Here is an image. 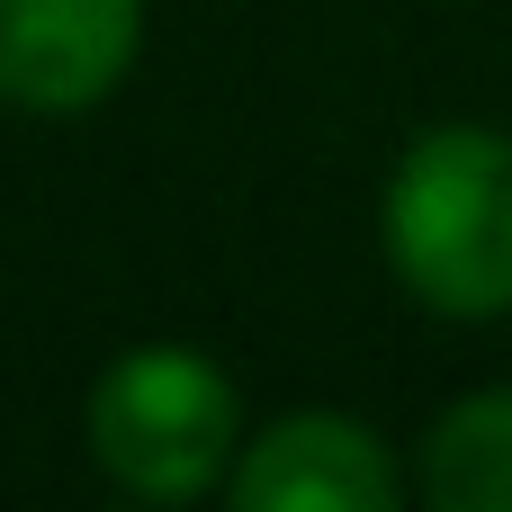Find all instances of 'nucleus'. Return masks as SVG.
<instances>
[{"instance_id":"1","label":"nucleus","mask_w":512,"mask_h":512,"mask_svg":"<svg viewBox=\"0 0 512 512\" xmlns=\"http://www.w3.org/2000/svg\"><path fill=\"white\" fill-rule=\"evenodd\" d=\"M378 261L432 324L512 315V126L441 117L378 189Z\"/></svg>"},{"instance_id":"3","label":"nucleus","mask_w":512,"mask_h":512,"mask_svg":"<svg viewBox=\"0 0 512 512\" xmlns=\"http://www.w3.org/2000/svg\"><path fill=\"white\" fill-rule=\"evenodd\" d=\"M225 504L234 512H405L414 504V468L369 414L288 405V414L243 432Z\"/></svg>"},{"instance_id":"4","label":"nucleus","mask_w":512,"mask_h":512,"mask_svg":"<svg viewBox=\"0 0 512 512\" xmlns=\"http://www.w3.org/2000/svg\"><path fill=\"white\" fill-rule=\"evenodd\" d=\"M144 63V0H0V108L90 117Z\"/></svg>"},{"instance_id":"2","label":"nucleus","mask_w":512,"mask_h":512,"mask_svg":"<svg viewBox=\"0 0 512 512\" xmlns=\"http://www.w3.org/2000/svg\"><path fill=\"white\" fill-rule=\"evenodd\" d=\"M243 432H252L243 396H234L225 360L198 342H126L99 360V378L81 396V450H90L99 486L153 512L225 495Z\"/></svg>"},{"instance_id":"5","label":"nucleus","mask_w":512,"mask_h":512,"mask_svg":"<svg viewBox=\"0 0 512 512\" xmlns=\"http://www.w3.org/2000/svg\"><path fill=\"white\" fill-rule=\"evenodd\" d=\"M405 468H414V504L432 512H512V387L450 396L405 450Z\"/></svg>"}]
</instances>
